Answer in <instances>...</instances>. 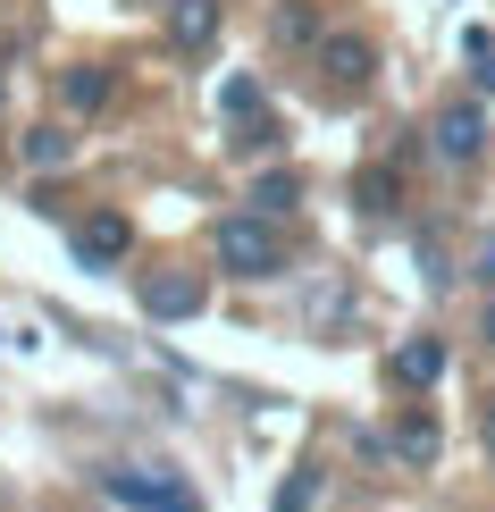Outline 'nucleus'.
Wrapping results in <instances>:
<instances>
[{"label":"nucleus","mask_w":495,"mask_h":512,"mask_svg":"<svg viewBox=\"0 0 495 512\" xmlns=\"http://www.w3.org/2000/svg\"><path fill=\"white\" fill-rule=\"evenodd\" d=\"M294 202H303V185H294V177H286V168H269V177H261V185H252V210H261V219H286V210H294Z\"/></svg>","instance_id":"10"},{"label":"nucleus","mask_w":495,"mask_h":512,"mask_svg":"<svg viewBox=\"0 0 495 512\" xmlns=\"http://www.w3.org/2000/svg\"><path fill=\"white\" fill-rule=\"evenodd\" d=\"M59 93H68V110H101V101H110V68H68Z\"/></svg>","instance_id":"11"},{"label":"nucleus","mask_w":495,"mask_h":512,"mask_svg":"<svg viewBox=\"0 0 495 512\" xmlns=\"http://www.w3.org/2000/svg\"><path fill=\"white\" fill-rule=\"evenodd\" d=\"M219 101H227V110H235V118H252V110H261V84H252V76H235V84H227V93H219Z\"/></svg>","instance_id":"16"},{"label":"nucleus","mask_w":495,"mask_h":512,"mask_svg":"<svg viewBox=\"0 0 495 512\" xmlns=\"http://www.w3.org/2000/svg\"><path fill=\"white\" fill-rule=\"evenodd\" d=\"M135 294H143L152 319H193V311H202V277H193V269H152Z\"/></svg>","instance_id":"4"},{"label":"nucleus","mask_w":495,"mask_h":512,"mask_svg":"<svg viewBox=\"0 0 495 512\" xmlns=\"http://www.w3.org/2000/svg\"><path fill=\"white\" fill-rule=\"evenodd\" d=\"M462 51H470V68H479V93H495V34L470 26V34H462Z\"/></svg>","instance_id":"14"},{"label":"nucleus","mask_w":495,"mask_h":512,"mask_svg":"<svg viewBox=\"0 0 495 512\" xmlns=\"http://www.w3.org/2000/svg\"><path fill=\"white\" fill-rule=\"evenodd\" d=\"M210 252H219V269H227V277H252V286L286 269V244H277V227L261 219V210H235V219H219Z\"/></svg>","instance_id":"1"},{"label":"nucleus","mask_w":495,"mask_h":512,"mask_svg":"<svg viewBox=\"0 0 495 512\" xmlns=\"http://www.w3.org/2000/svg\"><path fill=\"white\" fill-rule=\"evenodd\" d=\"M437 370H445V345H437V336L395 345V387H437Z\"/></svg>","instance_id":"8"},{"label":"nucleus","mask_w":495,"mask_h":512,"mask_svg":"<svg viewBox=\"0 0 495 512\" xmlns=\"http://www.w3.org/2000/svg\"><path fill=\"white\" fill-rule=\"evenodd\" d=\"M470 277H479V286H495V236H479V252H470Z\"/></svg>","instance_id":"17"},{"label":"nucleus","mask_w":495,"mask_h":512,"mask_svg":"<svg viewBox=\"0 0 495 512\" xmlns=\"http://www.w3.org/2000/svg\"><path fill=\"white\" fill-rule=\"evenodd\" d=\"M428 143H437L445 168H470L487 152V110H479V101H445V110L428 118Z\"/></svg>","instance_id":"3"},{"label":"nucleus","mask_w":495,"mask_h":512,"mask_svg":"<svg viewBox=\"0 0 495 512\" xmlns=\"http://www.w3.org/2000/svg\"><path fill=\"white\" fill-rule=\"evenodd\" d=\"M479 445H487V454H495V395L479 403Z\"/></svg>","instance_id":"18"},{"label":"nucleus","mask_w":495,"mask_h":512,"mask_svg":"<svg viewBox=\"0 0 495 512\" xmlns=\"http://www.w3.org/2000/svg\"><path fill=\"white\" fill-rule=\"evenodd\" d=\"M311 504H319V471H294L277 487V512H311Z\"/></svg>","instance_id":"15"},{"label":"nucleus","mask_w":495,"mask_h":512,"mask_svg":"<svg viewBox=\"0 0 495 512\" xmlns=\"http://www.w3.org/2000/svg\"><path fill=\"white\" fill-rule=\"evenodd\" d=\"M17 152H26V168H68V152H76V143L59 135V126H34V135L17 143Z\"/></svg>","instance_id":"12"},{"label":"nucleus","mask_w":495,"mask_h":512,"mask_svg":"<svg viewBox=\"0 0 495 512\" xmlns=\"http://www.w3.org/2000/svg\"><path fill=\"white\" fill-rule=\"evenodd\" d=\"M353 194H361V210H395V202H403V185H395V168H361Z\"/></svg>","instance_id":"13"},{"label":"nucleus","mask_w":495,"mask_h":512,"mask_svg":"<svg viewBox=\"0 0 495 512\" xmlns=\"http://www.w3.org/2000/svg\"><path fill=\"white\" fill-rule=\"evenodd\" d=\"M160 512H202V504H193V496H168V504H160Z\"/></svg>","instance_id":"20"},{"label":"nucleus","mask_w":495,"mask_h":512,"mask_svg":"<svg viewBox=\"0 0 495 512\" xmlns=\"http://www.w3.org/2000/svg\"><path fill=\"white\" fill-rule=\"evenodd\" d=\"M126 244H135V236H126L118 210H93V219L76 227V261H84V269H118V261H126Z\"/></svg>","instance_id":"6"},{"label":"nucleus","mask_w":495,"mask_h":512,"mask_svg":"<svg viewBox=\"0 0 495 512\" xmlns=\"http://www.w3.org/2000/svg\"><path fill=\"white\" fill-rule=\"evenodd\" d=\"M479 336H487V345H495V294H487V311H479Z\"/></svg>","instance_id":"19"},{"label":"nucleus","mask_w":495,"mask_h":512,"mask_svg":"<svg viewBox=\"0 0 495 512\" xmlns=\"http://www.w3.org/2000/svg\"><path fill=\"white\" fill-rule=\"evenodd\" d=\"M437 445H445V437H437V420H428V412H403V420H395V454H403V462H437Z\"/></svg>","instance_id":"9"},{"label":"nucleus","mask_w":495,"mask_h":512,"mask_svg":"<svg viewBox=\"0 0 495 512\" xmlns=\"http://www.w3.org/2000/svg\"><path fill=\"white\" fill-rule=\"evenodd\" d=\"M101 496L126 504V512H160L168 496H185V479L168 462H118V471H101Z\"/></svg>","instance_id":"2"},{"label":"nucleus","mask_w":495,"mask_h":512,"mask_svg":"<svg viewBox=\"0 0 495 512\" xmlns=\"http://www.w3.org/2000/svg\"><path fill=\"white\" fill-rule=\"evenodd\" d=\"M168 34H177L185 51H210V42H219V0H177V9H168Z\"/></svg>","instance_id":"7"},{"label":"nucleus","mask_w":495,"mask_h":512,"mask_svg":"<svg viewBox=\"0 0 495 512\" xmlns=\"http://www.w3.org/2000/svg\"><path fill=\"white\" fill-rule=\"evenodd\" d=\"M370 68H378V51H370L361 34H328V42H319V76H328L336 93H361Z\"/></svg>","instance_id":"5"}]
</instances>
